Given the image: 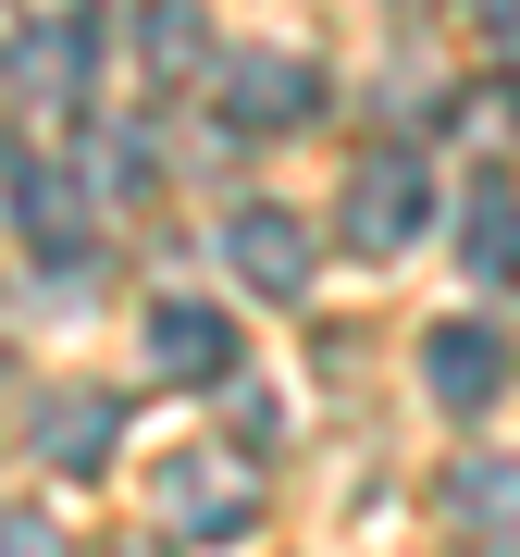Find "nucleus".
Segmentation results:
<instances>
[{"mask_svg":"<svg viewBox=\"0 0 520 557\" xmlns=\"http://www.w3.org/2000/svg\"><path fill=\"white\" fill-rule=\"evenodd\" d=\"M421 211H434V174H421L409 149H384V161H360V186H347V248H360V260H397L421 236Z\"/></svg>","mask_w":520,"mask_h":557,"instance_id":"1","label":"nucleus"},{"mask_svg":"<svg viewBox=\"0 0 520 557\" xmlns=\"http://www.w3.org/2000/svg\"><path fill=\"white\" fill-rule=\"evenodd\" d=\"M161 520L199 533V545H223V533H248V520H260V483L223 471V446H186L174 471H161Z\"/></svg>","mask_w":520,"mask_h":557,"instance_id":"2","label":"nucleus"},{"mask_svg":"<svg viewBox=\"0 0 520 557\" xmlns=\"http://www.w3.org/2000/svg\"><path fill=\"white\" fill-rule=\"evenodd\" d=\"M223 112H236L248 137L310 124V112H322V62H298V50H236V62H223Z\"/></svg>","mask_w":520,"mask_h":557,"instance_id":"3","label":"nucleus"},{"mask_svg":"<svg viewBox=\"0 0 520 557\" xmlns=\"http://www.w3.org/2000/svg\"><path fill=\"white\" fill-rule=\"evenodd\" d=\"M421 384H434V409H496L508 397V335L496 322H434L421 335Z\"/></svg>","mask_w":520,"mask_h":557,"instance_id":"4","label":"nucleus"},{"mask_svg":"<svg viewBox=\"0 0 520 557\" xmlns=\"http://www.w3.org/2000/svg\"><path fill=\"white\" fill-rule=\"evenodd\" d=\"M223 260H236L260 298H310V223L273 211V199H248L236 223H223Z\"/></svg>","mask_w":520,"mask_h":557,"instance_id":"5","label":"nucleus"},{"mask_svg":"<svg viewBox=\"0 0 520 557\" xmlns=\"http://www.w3.org/2000/svg\"><path fill=\"white\" fill-rule=\"evenodd\" d=\"M149 359L174 384H223V372H236V322H223L211 298H161L149 310Z\"/></svg>","mask_w":520,"mask_h":557,"instance_id":"6","label":"nucleus"},{"mask_svg":"<svg viewBox=\"0 0 520 557\" xmlns=\"http://www.w3.org/2000/svg\"><path fill=\"white\" fill-rule=\"evenodd\" d=\"M459 260H471L483 285H520V186H508V174L471 186V211H459Z\"/></svg>","mask_w":520,"mask_h":557,"instance_id":"7","label":"nucleus"},{"mask_svg":"<svg viewBox=\"0 0 520 557\" xmlns=\"http://www.w3.org/2000/svg\"><path fill=\"white\" fill-rule=\"evenodd\" d=\"M112 434H124L112 397H50V409H38V458H50V471H75V483L112 458Z\"/></svg>","mask_w":520,"mask_h":557,"instance_id":"8","label":"nucleus"},{"mask_svg":"<svg viewBox=\"0 0 520 557\" xmlns=\"http://www.w3.org/2000/svg\"><path fill=\"white\" fill-rule=\"evenodd\" d=\"M87 50H100V25H87V13L38 25V38H25V87H50V100H75V87H87Z\"/></svg>","mask_w":520,"mask_h":557,"instance_id":"9","label":"nucleus"},{"mask_svg":"<svg viewBox=\"0 0 520 557\" xmlns=\"http://www.w3.org/2000/svg\"><path fill=\"white\" fill-rule=\"evenodd\" d=\"M137 62H149V75H186V62H211L199 0H149V13H137Z\"/></svg>","mask_w":520,"mask_h":557,"instance_id":"10","label":"nucleus"},{"mask_svg":"<svg viewBox=\"0 0 520 557\" xmlns=\"http://www.w3.org/2000/svg\"><path fill=\"white\" fill-rule=\"evenodd\" d=\"M0 557H62V533H50L38 508H0Z\"/></svg>","mask_w":520,"mask_h":557,"instance_id":"11","label":"nucleus"},{"mask_svg":"<svg viewBox=\"0 0 520 557\" xmlns=\"http://www.w3.org/2000/svg\"><path fill=\"white\" fill-rule=\"evenodd\" d=\"M137 557H149V545H137Z\"/></svg>","mask_w":520,"mask_h":557,"instance_id":"12","label":"nucleus"}]
</instances>
